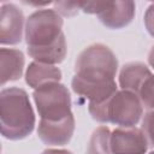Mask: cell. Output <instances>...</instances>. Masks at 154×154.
Masks as SVG:
<instances>
[{
    "mask_svg": "<svg viewBox=\"0 0 154 154\" xmlns=\"http://www.w3.org/2000/svg\"><path fill=\"white\" fill-rule=\"evenodd\" d=\"M117 70L118 59L109 47L102 43L90 45L75 61L71 88L89 102H102L117 91L114 81Z\"/></svg>",
    "mask_w": 154,
    "mask_h": 154,
    "instance_id": "1",
    "label": "cell"
},
{
    "mask_svg": "<svg viewBox=\"0 0 154 154\" xmlns=\"http://www.w3.org/2000/svg\"><path fill=\"white\" fill-rule=\"evenodd\" d=\"M35 122L28 93L17 87L4 88L0 93L1 135L10 141L24 140L32 132Z\"/></svg>",
    "mask_w": 154,
    "mask_h": 154,
    "instance_id": "2",
    "label": "cell"
},
{
    "mask_svg": "<svg viewBox=\"0 0 154 154\" xmlns=\"http://www.w3.org/2000/svg\"><path fill=\"white\" fill-rule=\"evenodd\" d=\"M88 111L91 118L99 123L132 128L143 116V105L137 94L122 89L102 102H89Z\"/></svg>",
    "mask_w": 154,
    "mask_h": 154,
    "instance_id": "3",
    "label": "cell"
},
{
    "mask_svg": "<svg viewBox=\"0 0 154 154\" xmlns=\"http://www.w3.org/2000/svg\"><path fill=\"white\" fill-rule=\"evenodd\" d=\"M64 20L54 8H40L32 12L25 22V42L28 47H46L61 37Z\"/></svg>",
    "mask_w": 154,
    "mask_h": 154,
    "instance_id": "4",
    "label": "cell"
},
{
    "mask_svg": "<svg viewBox=\"0 0 154 154\" xmlns=\"http://www.w3.org/2000/svg\"><path fill=\"white\" fill-rule=\"evenodd\" d=\"M32 99L41 119L60 120L72 114L69 89L59 83H47L34 89Z\"/></svg>",
    "mask_w": 154,
    "mask_h": 154,
    "instance_id": "5",
    "label": "cell"
},
{
    "mask_svg": "<svg viewBox=\"0 0 154 154\" xmlns=\"http://www.w3.org/2000/svg\"><path fill=\"white\" fill-rule=\"evenodd\" d=\"M111 149L113 154H146L148 141L138 128H117L111 132Z\"/></svg>",
    "mask_w": 154,
    "mask_h": 154,
    "instance_id": "6",
    "label": "cell"
},
{
    "mask_svg": "<svg viewBox=\"0 0 154 154\" xmlns=\"http://www.w3.org/2000/svg\"><path fill=\"white\" fill-rule=\"evenodd\" d=\"M23 11L14 4L6 2L0 8V42L5 45H18L23 38L24 30Z\"/></svg>",
    "mask_w": 154,
    "mask_h": 154,
    "instance_id": "7",
    "label": "cell"
},
{
    "mask_svg": "<svg viewBox=\"0 0 154 154\" xmlns=\"http://www.w3.org/2000/svg\"><path fill=\"white\" fill-rule=\"evenodd\" d=\"M75 132L73 114L60 120L40 119L37 128L38 138L47 146H65L67 144Z\"/></svg>",
    "mask_w": 154,
    "mask_h": 154,
    "instance_id": "8",
    "label": "cell"
},
{
    "mask_svg": "<svg viewBox=\"0 0 154 154\" xmlns=\"http://www.w3.org/2000/svg\"><path fill=\"white\" fill-rule=\"evenodd\" d=\"M135 10L134 1H103L101 11L96 16L106 28L122 29L132 22Z\"/></svg>",
    "mask_w": 154,
    "mask_h": 154,
    "instance_id": "9",
    "label": "cell"
},
{
    "mask_svg": "<svg viewBox=\"0 0 154 154\" xmlns=\"http://www.w3.org/2000/svg\"><path fill=\"white\" fill-rule=\"evenodd\" d=\"M25 58L22 51L16 48L0 49V66H1V85L7 82L17 81L22 77Z\"/></svg>",
    "mask_w": 154,
    "mask_h": 154,
    "instance_id": "10",
    "label": "cell"
},
{
    "mask_svg": "<svg viewBox=\"0 0 154 154\" xmlns=\"http://www.w3.org/2000/svg\"><path fill=\"white\" fill-rule=\"evenodd\" d=\"M152 76L147 65L135 61L125 64L119 72V85L123 90H129L135 94H140V90L144 82Z\"/></svg>",
    "mask_w": 154,
    "mask_h": 154,
    "instance_id": "11",
    "label": "cell"
},
{
    "mask_svg": "<svg viewBox=\"0 0 154 154\" xmlns=\"http://www.w3.org/2000/svg\"><path fill=\"white\" fill-rule=\"evenodd\" d=\"M61 79V71L55 65L42 64L32 61L25 71V82L32 89H37L47 83L59 82Z\"/></svg>",
    "mask_w": 154,
    "mask_h": 154,
    "instance_id": "12",
    "label": "cell"
},
{
    "mask_svg": "<svg viewBox=\"0 0 154 154\" xmlns=\"http://www.w3.org/2000/svg\"><path fill=\"white\" fill-rule=\"evenodd\" d=\"M26 51L29 57H31L34 61L48 64V65H55L61 63L66 57L67 53L66 38L64 36L55 43L46 47H28Z\"/></svg>",
    "mask_w": 154,
    "mask_h": 154,
    "instance_id": "13",
    "label": "cell"
},
{
    "mask_svg": "<svg viewBox=\"0 0 154 154\" xmlns=\"http://www.w3.org/2000/svg\"><path fill=\"white\" fill-rule=\"evenodd\" d=\"M111 131L107 126L102 125L96 128L88 142L85 154H113L109 143Z\"/></svg>",
    "mask_w": 154,
    "mask_h": 154,
    "instance_id": "14",
    "label": "cell"
},
{
    "mask_svg": "<svg viewBox=\"0 0 154 154\" xmlns=\"http://www.w3.org/2000/svg\"><path fill=\"white\" fill-rule=\"evenodd\" d=\"M144 108L154 111V75H152L142 85L138 94Z\"/></svg>",
    "mask_w": 154,
    "mask_h": 154,
    "instance_id": "15",
    "label": "cell"
},
{
    "mask_svg": "<svg viewBox=\"0 0 154 154\" xmlns=\"http://www.w3.org/2000/svg\"><path fill=\"white\" fill-rule=\"evenodd\" d=\"M54 10L64 17H73L81 10L79 2H70V1H54Z\"/></svg>",
    "mask_w": 154,
    "mask_h": 154,
    "instance_id": "16",
    "label": "cell"
},
{
    "mask_svg": "<svg viewBox=\"0 0 154 154\" xmlns=\"http://www.w3.org/2000/svg\"><path fill=\"white\" fill-rule=\"evenodd\" d=\"M141 129L147 137L148 144L154 147V111H150L144 116Z\"/></svg>",
    "mask_w": 154,
    "mask_h": 154,
    "instance_id": "17",
    "label": "cell"
},
{
    "mask_svg": "<svg viewBox=\"0 0 154 154\" xmlns=\"http://www.w3.org/2000/svg\"><path fill=\"white\" fill-rule=\"evenodd\" d=\"M143 23H144V26L148 34L152 37H154V2L147 7L144 17H143Z\"/></svg>",
    "mask_w": 154,
    "mask_h": 154,
    "instance_id": "18",
    "label": "cell"
},
{
    "mask_svg": "<svg viewBox=\"0 0 154 154\" xmlns=\"http://www.w3.org/2000/svg\"><path fill=\"white\" fill-rule=\"evenodd\" d=\"M79 5L84 13L97 14L103 6V1H79Z\"/></svg>",
    "mask_w": 154,
    "mask_h": 154,
    "instance_id": "19",
    "label": "cell"
},
{
    "mask_svg": "<svg viewBox=\"0 0 154 154\" xmlns=\"http://www.w3.org/2000/svg\"><path fill=\"white\" fill-rule=\"evenodd\" d=\"M41 154H73V153L70 150H66V149H52V148H49V149L43 150Z\"/></svg>",
    "mask_w": 154,
    "mask_h": 154,
    "instance_id": "20",
    "label": "cell"
},
{
    "mask_svg": "<svg viewBox=\"0 0 154 154\" xmlns=\"http://www.w3.org/2000/svg\"><path fill=\"white\" fill-rule=\"evenodd\" d=\"M148 63H149V65L154 69V46L150 48V51H149V53H148Z\"/></svg>",
    "mask_w": 154,
    "mask_h": 154,
    "instance_id": "21",
    "label": "cell"
},
{
    "mask_svg": "<svg viewBox=\"0 0 154 154\" xmlns=\"http://www.w3.org/2000/svg\"><path fill=\"white\" fill-rule=\"evenodd\" d=\"M149 154H154V150H153V152H150V153H149Z\"/></svg>",
    "mask_w": 154,
    "mask_h": 154,
    "instance_id": "22",
    "label": "cell"
}]
</instances>
